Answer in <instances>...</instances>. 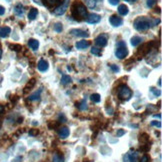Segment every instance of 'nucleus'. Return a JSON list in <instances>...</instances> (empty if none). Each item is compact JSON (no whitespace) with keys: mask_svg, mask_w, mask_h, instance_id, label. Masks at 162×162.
I'll return each mask as SVG.
<instances>
[{"mask_svg":"<svg viewBox=\"0 0 162 162\" xmlns=\"http://www.w3.org/2000/svg\"><path fill=\"white\" fill-rule=\"evenodd\" d=\"M134 28L138 31H146L152 26L151 20L146 16H139L133 22Z\"/></svg>","mask_w":162,"mask_h":162,"instance_id":"f03ea898","label":"nucleus"},{"mask_svg":"<svg viewBox=\"0 0 162 162\" xmlns=\"http://www.w3.org/2000/svg\"><path fill=\"white\" fill-rule=\"evenodd\" d=\"M100 20H101V16L98 15V14H95V13L89 14V15H87V17H86V21L89 24H96Z\"/></svg>","mask_w":162,"mask_h":162,"instance_id":"1a4fd4ad","label":"nucleus"},{"mask_svg":"<svg viewBox=\"0 0 162 162\" xmlns=\"http://www.w3.org/2000/svg\"><path fill=\"white\" fill-rule=\"evenodd\" d=\"M125 133H126V131H125L124 129H118L116 135H117V137H121V136H123V135H124Z\"/></svg>","mask_w":162,"mask_h":162,"instance_id":"4c0bfd02","label":"nucleus"},{"mask_svg":"<svg viewBox=\"0 0 162 162\" xmlns=\"http://www.w3.org/2000/svg\"><path fill=\"white\" fill-rule=\"evenodd\" d=\"M10 48H12V50H14V51H19V50L22 49V47H21V45H19V44L10 45Z\"/></svg>","mask_w":162,"mask_h":162,"instance_id":"72a5a7b5","label":"nucleus"},{"mask_svg":"<svg viewBox=\"0 0 162 162\" xmlns=\"http://www.w3.org/2000/svg\"><path fill=\"white\" fill-rule=\"evenodd\" d=\"M109 23L113 27H119L123 24V19L117 15H111L109 17Z\"/></svg>","mask_w":162,"mask_h":162,"instance_id":"6e6552de","label":"nucleus"},{"mask_svg":"<svg viewBox=\"0 0 162 162\" xmlns=\"http://www.w3.org/2000/svg\"><path fill=\"white\" fill-rule=\"evenodd\" d=\"M91 53L93 55H96V56H100L101 55V50L97 47H92L91 48Z\"/></svg>","mask_w":162,"mask_h":162,"instance_id":"cd10ccee","label":"nucleus"},{"mask_svg":"<svg viewBox=\"0 0 162 162\" xmlns=\"http://www.w3.org/2000/svg\"><path fill=\"white\" fill-rule=\"evenodd\" d=\"M48 67H49V64H48V62L46 61V60H44V59H41L40 61L38 62V64H37V68L41 72L47 71Z\"/></svg>","mask_w":162,"mask_h":162,"instance_id":"9b49d317","label":"nucleus"},{"mask_svg":"<svg viewBox=\"0 0 162 162\" xmlns=\"http://www.w3.org/2000/svg\"><path fill=\"white\" fill-rule=\"evenodd\" d=\"M69 3H70V0H64V1L62 2V3L60 4L59 6H57L56 8L54 9V11H53V13H54L55 15H57V16H61V15H63V14L65 13V12H66L67 8H68Z\"/></svg>","mask_w":162,"mask_h":162,"instance_id":"39448f33","label":"nucleus"},{"mask_svg":"<svg viewBox=\"0 0 162 162\" xmlns=\"http://www.w3.org/2000/svg\"><path fill=\"white\" fill-rule=\"evenodd\" d=\"M132 96V91L130 90V88L126 86L125 84H123L118 88V97L122 100H129Z\"/></svg>","mask_w":162,"mask_h":162,"instance_id":"20e7f679","label":"nucleus"},{"mask_svg":"<svg viewBox=\"0 0 162 162\" xmlns=\"http://www.w3.org/2000/svg\"><path fill=\"white\" fill-rule=\"evenodd\" d=\"M35 83H36V80L35 79H31L30 81L28 82L27 84H26V86H25V88H24V92H28L29 90H31V89L34 87V85H35Z\"/></svg>","mask_w":162,"mask_h":162,"instance_id":"5701e85b","label":"nucleus"},{"mask_svg":"<svg viewBox=\"0 0 162 162\" xmlns=\"http://www.w3.org/2000/svg\"><path fill=\"white\" fill-rule=\"evenodd\" d=\"M140 162H150V158L148 157V155H143L142 156V158L140 159Z\"/></svg>","mask_w":162,"mask_h":162,"instance_id":"58836bf2","label":"nucleus"},{"mask_svg":"<svg viewBox=\"0 0 162 162\" xmlns=\"http://www.w3.org/2000/svg\"><path fill=\"white\" fill-rule=\"evenodd\" d=\"M60 122H53V121H50L49 123H48V128L49 129H55V128L58 127V125H59Z\"/></svg>","mask_w":162,"mask_h":162,"instance_id":"c85d7f7f","label":"nucleus"},{"mask_svg":"<svg viewBox=\"0 0 162 162\" xmlns=\"http://www.w3.org/2000/svg\"><path fill=\"white\" fill-rule=\"evenodd\" d=\"M3 111H4V107L2 105H0V114H2V113H3Z\"/></svg>","mask_w":162,"mask_h":162,"instance_id":"c03bdc74","label":"nucleus"},{"mask_svg":"<svg viewBox=\"0 0 162 162\" xmlns=\"http://www.w3.org/2000/svg\"><path fill=\"white\" fill-rule=\"evenodd\" d=\"M138 154L135 151H129L123 156V162H136Z\"/></svg>","mask_w":162,"mask_h":162,"instance_id":"423d86ee","label":"nucleus"},{"mask_svg":"<svg viewBox=\"0 0 162 162\" xmlns=\"http://www.w3.org/2000/svg\"><path fill=\"white\" fill-rule=\"evenodd\" d=\"M90 99H91V101L94 102V103H99L100 102V100H101V96L99 95L98 93H93V94H91Z\"/></svg>","mask_w":162,"mask_h":162,"instance_id":"393cba45","label":"nucleus"},{"mask_svg":"<svg viewBox=\"0 0 162 162\" xmlns=\"http://www.w3.org/2000/svg\"><path fill=\"white\" fill-rule=\"evenodd\" d=\"M72 79L71 77H70L69 75H62L61 77V84H63V85H66V84L68 83H71Z\"/></svg>","mask_w":162,"mask_h":162,"instance_id":"a878e982","label":"nucleus"},{"mask_svg":"<svg viewBox=\"0 0 162 162\" xmlns=\"http://www.w3.org/2000/svg\"><path fill=\"white\" fill-rule=\"evenodd\" d=\"M158 83H159V86H161V78H159V82H158Z\"/></svg>","mask_w":162,"mask_h":162,"instance_id":"de8ad7c7","label":"nucleus"},{"mask_svg":"<svg viewBox=\"0 0 162 162\" xmlns=\"http://www.w3.org/2000/svg\"><path fill=\"white\" fill-rule=\"evenodd\" d=\"M54 30L56 31V32H61L62 30H63V26H62V23H60V22H57V23H55V25H54Z\"/></svg>","mask_w":162,"mask_h":162,"instance_id":"bb28decb","label":"nucleus"},{"mask_svg":"<svg viewBox=\"0 0 162 162\" xmlns=\"http://www.w3.org/2000/svg\"><path fill=\"white\" fill-rule=\"evenodd\" d=\"M42 91V89H39L38 91H36L33 94H31L30 96L28 97V99L30 101H37V100H40V93Z\"/></svg>","mask_w":162,"mask_h":162,"instance_id":"6ab92c4d","label":"nucleus"},{"mask_svg":"<svg viewBox=\"0 0 162 162\" xmlns=\"http://www.w3.org/2000/svg\"><path fill=\"white\" fill-rule=\"evenodd\" d=\"M154 117H158L159 119H160V118H161V115H160V114H155V115H154Z\"/></svg>","mask_w":162,"mask_h":162,"instance_id":"a18cd8bd","label":"nucleus"},{"mask_svg":"<svg viewBox=\"0 0 162 162\" xmlns=\"http://www.w3.org/2000/svg\"><path fill=\"white\" fill-rule=\"evenodd\" d=\"M38 133H39V131H38V129H35V128L29 130V135H30V136H36Z\"/></svg>","mask_w":162,"mask_h":162,"instance_id":"473e14b6","label":"nucleus"},{"mask_svg":"<svg viewBox=\"0 0 162 162\" xmlns=\"http://www.w3.org/2000/svg\"><path fill=\"white\" fill-rule=\"evenodd\" d=\"M76 106H77V108H78L79 110H81V111H85V110H87V108H88V106H87V103H86L85 100H82L81 102L76 103Z\"/></svg>","mask_w":162,"mask_h":162,"instance_id":"b1692460","label":"nucleus"},{"mask_svg":"<svg viewBox=\"0 0 162 162\" xmlns=\"http://www.w3.org/2000/svg\"><path fill=\"white\" fill-rule=\"evenodd\" d=\"M139 142L141 144H147L149 142V135L147 133H142L139 136Z\"/></svg>","mask_w":162,"mask_h":162,"instance_id":"4be33fe9","label":"nucleus"},{"mask_svg":"<svg viewBox=\"0 0 162 162\" xmlns=\"http://www.w3.org/2000/svg\"><path fill=\"white\" fill-rule=\"evenodd\" d=\"M125 1H128V2H135V1H137V0H125Z\"/></svg>","mask_w":162,"mask_h":162,"instance_id":"49530a36","label":"nucleus"},{"mask_svg":"<svg viewBox=\"0 0 162 162\" xmlns=\"http://www.w3.org/2000/svg\"><path fill=\"white\" fill-rule=\"evenodd\" d=\"M1 56H2V50L0 49V59H1Z\"/></svg>","mask_w":162,"mask_h":162,"instance_id":"09e8293b","label":"nucleus"},{"mask_svg":"<svg viewBox=\"0 0 162 162\" xmlns=\"http://www.w3.org/2000/svg\"><path fill=\"white\" fill-rule=\"evenodd\" d=\"M157 0H147L146 1V5L147 7H149V8H152V7H154V5L156 4Z\"/></svg>","mask_w":162,"mask_h":162,"instance_id":"7c9ffc66","label":"nucleus"},{"mask_svg":"<svg viewBox=\"0 0 162 162\" xmlns=\"http://www.w3.org/2000/svg\"><path fill=\"white\" fill-rule=\"evenodd\" d=\"M58 134H59L60 138L65 139L66 137L69 136L70 131H69V129L67 127H62V128H60V129H59V131H58Z\"/></svg>","mask_w":162,"mask_h":162,"instance_id":"ddd939ff","label":"nucleus"},{"mask_svg":"<svg viewBox=\"0 0 162 162\" xmlns=\"http://www.w3.org/2000/svg\"><path fill=\"white\" fill-rule=\"evenodd\" d=\"M128 12H129V9H128V7L125 5V4H121V5L118 6V13H119L120 15L125 16L128 14Z\"/></svg>","mask_w":162,"mask_h":162,"instance_id":"2eb2a0df","label":"nucleus"},{"mask_svg":"<svg viewBox=\"0 0 162 162\" xmlns=\"http://www.w3.org/2000/svg\"><path fill=\"white\" fill-rule=\"evenodd\" d=\"M131 45L133 47H136L138 46V45L140 44V43L142 42V38L139 37V36H133V37L131 38Z\"/></svg>","mask_w":162,"mask_h":162,"instance_id":"412c9836","label":"nucleus"},{"mask_svg":"<svg viewBox=\"0 0 162 162\" xmlns=\"http://www.w3.org/2000/svg\"><path fill=\"white\" fill-rule=\"evenodd\" d=\"M151 126H156V127H158V128H161V126H162V124H161V122L160 121H151Z\"/></svg>","mask_w":162,"mask_h":162,"instance_id":"e433bc0d","label":"nucleus"},{"mask_svg":"<svg viewBox=\"0 0 162 162\" xmlns=\"http://www.w3.org/2000/svg\"><path fill=\"white\" fill-rule=\"evenodd\" d=\"M107 41H108L107 35L101 34V35H99L95 38V44L99 47H104V46L107 45Z\"/></svg>","mask_w":162,"mask_h":162,"instance_id":"0eeeda50","label":"nucleus"},{"mask_svg":"<svg viewBox=\"0 0 162 162\" xmlns=\"http://www.w3.org/2000/svg\"><path fill=\"white\" fill-rule=\"evenodd\" d=\"M110 68L112 69V71L115 72V73H117V72L120 71V68L117 66V65H115V64H111V65H110Z\"/></svg>","mask_w":162,"mask_h":162,"instance_id":"c9c22d12","label":"nucleus"},{"mask_svg":"<svg viewBox=\"0 0 162 162\" xmlns=\"http://www.w3.org/2000/svg\"><path fill=\"white\" fill-rule=\"evenodd\" d=\"M4 13H5V8L0 5V15H3Z\"/></svg>","mask_w":162,"mask_h":162,"instance_id":"79ce46f5","label":"nucleus"},{"mask_svg":"<svg viewBox=\"0 0 162 162\" xmlns=\"http://www.w3.org/2000/svg\"><path fill=\"white\" fill-rule=\"evenodd\" d=\"M38 15V10L36 8H31L28 13V19L29 20H34Z\"/></svg>","mask_w":162,"mask_h":162,"instance_id":"aec40b11","label":"nucleus"},{"mask_svg":"<svg viewBox=\"0 0 162 162\" xmlns=\"http://www.w3.org/2000/svg\"><path fill=\"white\" fill-rule=\"evenodd\" d=\"M14 12H15L16 15L18 16H22L24 13V7L21 3H18L17 5L14 7Z\"/></svg>","mask_w":162,"mask_h":162,"instance_id":"f3484780","label":"nucleus"},{"mask_svg":"<svg viewBox=\"0 0 162 162\" xmlns=\"http://www.w3.org/2000/svg\"><path fill=\"white\" fill-rule=\"evenodd\" d=\"M128 55V49L126 47L124 41H119L116 45V50H115V56L118 59H123Z\"/></svg>","mask_w":162,"mask_h":162,"instance_id":"7ed1b4c3","label":"nucleus"},{"mask_svg":"<svg viewBox=\"0 0 162 162\" xmlns=\"http://www.w3.org/2000/svg\"><path fill=\"white\" fill-rule=\"evenodd\" d=\"M75 46H76L77 49H79V50L86 49L87 47L90 46V42L87 40H81V41H78V42L76 43Z\"/></svg>","mask_w":162,"mask_h":162,"instance_id":"f8f14e48","label":"nucleus"},{"mask_svg":"<svg viewBox=\"0 0 162 162\" xmlns=\"http://www.w3.org/2000/svg\"><path fill=\"white\" fill-rule=\"evenodd\" d=\"M58 122H66V117H65V115L63 114V113H61V114L59 115V121Z\"/></svg>","mask_w":162,"mask_h":162,"instance_id":"ea45409f","label":"nucleus"},{"mask_svg":"<svg viewBox=\"0 0 162 162\" xmlns=\"http://www.w3.org/2000/svg\"><path fill=\"white\" fill-rule=\"evenodd\" d=\"M52 162H64L63 154L60 153V152H56V153H54L53 158H52Z\"/></svg>","mask_w":162,"mask_h":162,"instance_id":"a211bd4d","label":"nucleus"},{"mask_svg":"<svg viewBox=\"0 0 162 162\" xmlns=\"http://www.w3.org/2000/svg\"><path fill=\"white\" fill-rule=\"evenodd\" d=\"M10 33H11V29L10 27H8V26H4V27H2L0 29V37H2V38L7 37Z\"/></svg>","mask_w":162,"mask_h":162,"instance_id":"4468645a","label":"nucleus"},{"mask_svg":"<svg viewBox=\"0 0 162 162\" xmlns=\"http://www.w3.org/2000/svg\"><path fill=\"white\" fill-rule=\"evenodd\" d=\"M33 1L35 2V3H37L38 5H43V3L41 1H42V0H33Z\"/></svg>","mask_w":162,"mask_h":162,"instance_id":"37998d69","label":"nucleus"},{"mask_svg":"<svg viewBox=\"0 0 162 162\" xmlns=\"http://www.w3.org/2000/svg\"><path fill=\"white\" fill-rule=\"evenodd\" d=\"M86 4L88 5L90 8H93V7H95V1L94 0H85Z\"/></svg>","mask_w":162,"mask_h":162,"instance_id":"f704fd0d","label":"nucleus"},{"mask_svg":"<svg viewBox=\"0 0 162 162\" xmlns=\"http://www.w3.org/2000/svg\"><path fill=\"white\" fill-rule=\"evenodd\" d=\"M28 45L32 50H37L38 47H39V41L36 39H29Z\"/></svg>","mask_w":162,"mask_h":162,"instance_id":"dca6fc26","label":"nucleus"},{"mask_svg":"<svg viewBox=\"0 0 162 162\" xmlns=\"http://www.w3.org/2000/svg\"><path fill=\"white\" fill-rule=\"evenodd\" d=\"M108 2H109L111 5L115 6V5H117V4L119 3V0H108Z\"/></svg>","mask_w":162,"mask_h":162,"instance_id":"a19ab883","label":"nucleus"},{"mask_svg":"<svg viewBox=\"0 0 162 162\" xmlns=\"http://www.w3.org/2000/svg\"><path fill=\"white\" fill-rule=\"evenodd\" d=\"M70 34L76 36V37H88L89 34L85 31L81 30V29H71L70 30Z\"/></svg>","mask_w":162,"mask_h":162,"instance_id":"9d476101","label":"nucleus"},{"mask_svg":"<svg viewBox=\"0 0 162 162\" xmlns=\"http://www.w3.org/2000/svg\"><path fill=\"white\" fill-rule=\"evenodd\" d=\"M97 1H102V0H97Z\"/></svg>","mask_w":162,"mask_h":162,"instance_id":"8fccbe9b","label":"nucleus"},{"mask_svg":"<svg viewBox=\"0 0 162 162\" xmlns=\"http://www.w3.org/2000/svg\"><path fill=\"white\" fill-rule=\"evenodd\" d=\"M140 149H141L143 152H147L149 149H150V145H148V143H147V144H142L141 147H140Z\"/></svg>","mask_w":162,"mask_h":162,"instance_id":"2f4dec72","label":"nucleus"},{"mask_svg":"<svg viewBox=\"0 0 162 162\" xmlns=\"http://www.w3.org/2000/svg\"><path fill=\"white\" fill-rule=\"evenodd\" d=\"M71 15L76 21L83 20L88 15L86 6L80 1H75L71 7Z\"/></svg>","mask_w":162,"mask_h":162,"instance_id":"f257e3e1","label":"nucleus"},{"mask_svg":"<svg viewBox=\"0 0 162 162\" xmlns=\"http://www.w3.org/2000/svg\"><path fill=\"white\" fill-rule=\"evenodd\" d=\"M150 91L154 94V96H160L161 95V91L159 89H156L154 87H150Z\"/></svg>","mask_w":162,"mask_h":162,"instance_id":"c756f323","label":"nucleus"}]
</instances>
